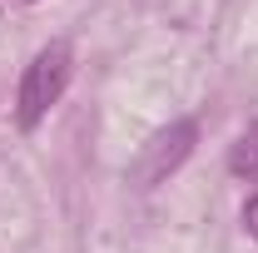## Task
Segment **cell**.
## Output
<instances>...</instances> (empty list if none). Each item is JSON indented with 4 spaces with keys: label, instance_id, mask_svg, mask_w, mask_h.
Wrapping results in <instances>:
<instances>
[{
    "label": "cell",
    "instance_id": "obj_1",
    "mask_svg": "<svg viewBox=\"0 0 258 253\" xmlns=\"http://www.w3.org/2000/svg\"><path fill=\"white\" fill-rule=\"evenodd\" d=\"M70 75H75V50H70V40H50V45L25 65L20 90H15V124L25 129V134L60 104V95L70 90Z\"/></svg>",
    "mask_w": 258,
    "mask_h": 253
},
{
    "label": "cell",
    "instance_id": "obj_3",
    "mask_svg": "<svg viewBox=\"0 0 258 253\" xmlns=\"http://www.w3.org/2000/svg\"><path fill=\"white\" fill-rule=\"evenodd\" d=\"M228 174L243 179V184H258V124H248L233 139V149H228Z\"/></svg>",
    "mask_w": 258,
    "mask_h": 253
},
{
    "label": "cell",
    "instance_id": "obj_4",
    "mask_svg": "<svg viewBox=\"0 0 258 253\" xmlns=\"http://www.w3.org/2000/svg\"><path fill=\"white\" fill-rule=\"evenodd\" d=\"M243 228L258 238V199H248V204H243Z\"/></svg>",
    "mask_w": 258,
    "mask_h": 253
},
{
    "label": "cell",
    "instance_id": "obj_2",
    "mask_svg": "<svg viewBox=\"0 0 258 253\" xmlns=\"http://www.w3.org/2000/svg\"><path fill=\"white\" fill-rule=\"evenodd\" d=\"M194 139H199V124H194V119H174V124H164L159 134H149V144H139V154L129 164V184H134V189L164 184V179L194 154Z\"/></svg>",
    "mask_w": 258,
    "mask_h": 253
},
{
    "label": "cell",
    "instance_id": "obj_5",
    "mask_svg": "<svg viewBox=\"0 0 258 253\" xmlns=\"http://www.w3.org/2000/svg\"><path fill=\"white\" fill-rule=\"evenodd\" d=\"M20 5H35V0H20Z\"/></svg>",
    "mask_w": 258,
    "mask_h": 253
}]
</instances>
